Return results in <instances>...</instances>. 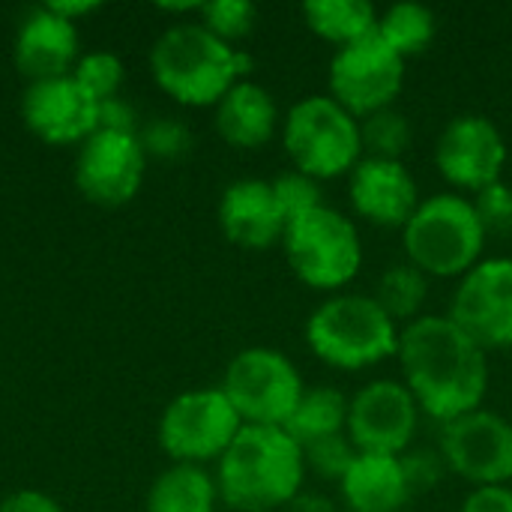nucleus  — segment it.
I'll return each mask as SVG.
<instances>
[{"label": "nucleus", "mask_w": 512, "mask_h": 512, "mask_svg": "<svg viewBox=\"0 0 512 512\" xmlns=\"http://www.w3.org/2000/svg\"><path fill=\"white\" fill-rule=\"evenodd\" d=\"M60 18H66V21H72V24H78L81 18H87V15H93L96 9H99V3H78V0H69V3H48Z\"/></svg>", "instance_id": "obj_39"}, {"label": "nucleus", "mask_w": 512, "mask_h": 512, "mask_svg": "<svg viewBox=\"0 0 512 512\" xmlns=\"http://www.w3.org/2000/svg\"><path fill=\"white\" fill-rule=\"evenodd\" d=\"M447 315L486 351L512 348V258L486 255L453 291Z\"/></svg>", "instance_id": "obj_13"}, {"label": "nucleus", "mask_w": 512, "mask_h": 512, "mask_svg": "<svg viewBox=\"0 0 512 512\" xmlns=\"http://www.w3.org/2000/svg\"><path fill=\"white\" fill-rule=\"evenodd\" d=\"M306 348L336 372H366L396 360L402 327L372 294L339 291L324 297L306 318Z\"/></svg>", "instance_id": "obj_4"}, {"label": "nucleus", "mask_w": 512, "mask_h": 512, "mask_svg": "<svg viewBox=\"0 0 512 512\" xmlns=\"http://www.w3.org/2000/svg\"><path fill=\"white\" fill-rule=\"evenodd\" d=\"M99 129H108V132H126V135H138L141 123L132 111V105L123 99V96H114V99H105L99 102Z\"/></svg>", "instance_id": "obj_35"}, {"label": "nucleus", "mask_w": 512, "mask_h": 512, "mask_svg": "<svg viewBox=\"0 0 512 512\" xmlns=\"http://www.w3.org/2000/svg\"><path fill=\"white\" fill-rule=\"evenodd\" d=\"M18 111L27 132L48 147H81L99 132V99L72 75L27 84Z\"/></svg>", "instance_id": "obj_16"}, {"label": "nucleus", "mask_w": 512, "mask_h": 512, "mask_svg": "<svg viewBox=\"0 0 512 512\" xmlns=\"http://www.w3.org/2000/svg\"><path fill=\"white\" fill-rule=\"evenodd\" d=\"M213 126L216 135L234 147V150H261L267 147L279 129H282V114L273 99V93L246 78L237 81L213 108Z\"/></svg>", "instance_id": "obj_20"}, {"label": "nucleus", "mask_w": 512, "mask_h": 512, "mask_svg": "<svg viewBox=\"0 0 512 512\" xmlns=\"http://www.w3.org/2000/svg\"><path fill=\"white\" fill-rule=\"evenodd\" d=\"M471 201H474V207H477V213H480V219H483V225H486L489 234H507V231H512L510 183L498 180V183H492L489 189L471 195Z\"/></svg>", "instance_id": "obj_34"}, {"label": "nucleus", "mask_w": 512, "mask_h": 512, "mask_svg": "<svg viewBox=\"0 0 512 512\" xmlns=\"http://www.w3.org/2000/svg\"><path fill=\"white\" fill-rule=\"evenodd\" d=\"M402 465H405V477H408L414 495L432 492L450 474L438 447H411L408 453H402Z\"/></svg>", "instance_id": "obj_33"}, {"label": "nucleus", "mask_w": 512, "mask_h": 512, "mask_svg": "<svg viewBox=\"0 0 512 512\" xmlns=\"http://www.w3.org/2000/svg\"><path fill=\"white\" fill-rule=\"evenodd\" d=\"M147 174V153L138 135L126 132H93L75 153L72 180L84 201L96 207H123L129 204Z\"/></svg>", "instance_id": "obj_14"}, {"label": "nucleus", "mask_w": 512, "mask_h": 512, "mask_svg": "<svg viewBox=\"0 0 512 512\" xmlns=\"http://www.w3.org/2000/svg\"><path fill=\"white\" fill-rule=\"evenodd\" d=\"M273 183V192H276V201L285 213V219H294L306 210H315L324 204V195H321V183L297 168L291 171H282L279 177L270 180Z\"/></svg>", "instance_id": "obj_32"}, {"label": "nucleus", "mask_w": 512, "mask_h": 512, "mask_svg": "<svg viewBox=\"0 0 512 512\" xmlns=\"http://www.w3.org/2000/svg\"><path fill=\"white\" fill-rule=\"evenodd\" d=\"M219 486L207 468L168 465L147 489L144 512H216Z\"/></svg>", "instance_id": "obj_22"}, {"label": "nucleus", "mask_w": 512, "mask_h": 512, "mask_svg": "<svg viewBox=\"0 0 512 512\" xmlns=\"http://www.w3.org/2000/svg\"><path fill=\"white\" fill-rule=\"evenodd\" d=\"M429 276L423 270H417L411 261H396L390 267H384V273L375 282V300L378 306L399 324H411L420 315H426V303H429Z\"/></svg>", "instance_id": "obj_26"}, {"label": "nucleus", "mask_w": 512, "mask_h": 512, "mask_svg": "<svg viewBox=\"0 0 512 512\" xmlns=\"http://www.w3.org/2000/svg\"><path fill=\"white\" fill-rule=\"evenodd\" d=\"M252 66L249 51L222 42L198 18L174 21L150 48L156 87L183 108H216L237 81L249 78Z\"/></svg>", "instance_id": "obj_2"}, {"label": "nucleus", "mask_w": 512, "mask_h": 512, "mask_svg": "<svg viewBox=\"0 0 512 512\" xmlns=\"http://www.w3.org/2000/svg\"><path fill=\"white\" fill-rule=\"evenodd\" d=\"M345 180L351 210L375 228L402 231L423 201L420 183L405 165V159L363 156Z\"/></svg>", "instance_id": "obj_17"}, {"label": "nucleus", "mask_w": 512, "mask_h": 512, "mask_svg": "<svg viewBox=\"0 0 512 512\" xmlns=\"http://www.w3.org/2000/svg\"><path fill=\"white\" fill-rule=\"evenodd\" d=\"M408 75L402 60L378 33L336 48L327 66V93L357 120L396 105Z\"/></svg>", "instance_id": "obj_10"}, {"label": "nucleus", "mask_w": 512, "mask_h": 512, "mask_svg": "<svg viewBox=\"0 0 512 512\" xmlns=\"http://www.w3.org/2000/svg\"><path fill=\"white\" fill-rule=\"evenodd\" d=\"M138 141L147 153V159H183L195 138H192V129L180 120V117H171V114H159V117H150L141 129H138Z\"/></svg>", "instance_id": "obj_30"}, {"label": "nucleus", "mask_w": 512, "mask_h": 512, "mask_svg": "<svg viewBox=\"0 0 512 512\" xmlns=\"http://www.w3.org/2000/svg\"><path fill=\"white\" fill-rule=\"evenodd\" d=\"M438 450L447 471L471 489L512 486V423L492 408L444 423Z\"/></svg>", "instance_id": "obj_12"}, {"label": "nucleus", "mask_w": 512, "mask_h": 512, "mask_svg": "<svg viewBox=\"0 0 512 512\" xmlns=\"http://www.w3.org/2000/svg\"><path fill=\"white\" fill-rule=\"evenodd\" d=\"M339 498L345 512H402L414 498L402 456L357 453L339 483Z\"/></svg>", "instance_id": "obj_21"}, {"label": "nucleus", "mask_w": 512, "mask_h": 512, "mask_svg": "<svg viewBox=\"0 0 512 512\" xmlns=\"http://www.w3.org/2000/svg\"><path fill=\"white\" fill-rule=\"evenodd\" d=\"M402 60L420 57L438 36V15L423 3H393L378 15L375 30Z\"/></svg>", "instance_id": "obj_25"}, {"label": "nucleus", "mask_w": 512, "mask_h": 512, "mask_svg": "<svg viewBox=\"0 0 512 512\" xmlns=\"http://www.w3.org/2000/svg\"><path fill=\"white\" fill-rule=\"evenodd\" d=\"M420 405L399 378L363 384L348 405V438L360 453L402 456L414 447Z\"/></svg>", "instance_id": "obj_15"}, {"label": "nucleus", "mask_w": 512, "mask_h": 512, "mask_svg": "<svg viewBox=\"0 0 512 512\" xmlns=\"http://www.w3.org/2000/svg\"><path fill=\"white\" fill-rule=\"evenodd\" d=\"M0 512H63L57 498L39 489H18L0 501Z\"/></svg>", "instance_id": "obj_37"}, {"label": "nucleus", "mask_w": 512, "mask_h": 512, "mask_svg": "<svg viewBox=\"0 0 512 512\" xmlns=\"http://www.w3.org/2000/svg\"><path fill=\"white\" fill-rule=\"evenodd\" d=\"M399 381L411 390L420 414L441 426L486 408L489 351L477 345L447 312L420 315L399 336Z\"/></svg>", "instance_id": "obj_1"}, {"label": "nucleus", "mask_w": 512, "mask_h": 512, "mask_svg": "<svg viewBox=\"0 0 512 512\" xmlns=\"http://www.w3.org/2000/svg\"><path fill=\"white\" fill-rule=\"evenodd\" d=\"M378 15V6L369 0H312L303 6L306 27L333 48L372 36L378 30Z\"/></svg>", "instance_id": "obj_23"}, {"label": "nucleus", "mask_w": 512, "mask_h": 512, "mask_svg": "<svg viewBox=\"0 0 512 512\" xmlns=\"http://www.w3.org/2000/svg\"><path fill=\"white\" fill-rule=\"evenodd\" d=\"M243 420L219 387H198L174 396L156 426V438L171 465H216L240 435Z\"/></svg>", "instance_id": "obj_9"}, {"label": "nucleus", "mask_w": 512, "mask_h": 512, "mask_svg": "<svg viewBox=\"0 0 512 512\" xmlns=\"http://www.w3.org/2000/svg\"><path fill=\"white\" fill-rule=\"evenodd\" d=\"M432 162L450 186V192L471 198L489 189L492 183L504 180L510 147L492 117L465 111L447 120V126L435 138Z\"/></svg>", "instance_id": "obj_11"}, {"label": "nucleus", "mask_w": 512, "mask_h": 512, "mask_svg": "<svg viewBox=\"0 0 512 512\" xmlns=\"http://www.w3.org/2000/svg\"><path fill=\"white\" fill-rule=\"evenodd\" d=\"M219 390L228 396L243 426L285 429L306 393V381L285 351L252 345L228 360Z\"/></svg>", "instance_id": "obj_8"}, {"label": "nucleus", "mask_w": 512, "mask_h": 512, "mask_svg": "<svg viewBox=\"0 0 512 512\" xmlns=\"http://www.w3.org/2000/svg\"><path fill=\"white\" fill-rule=\"evenodd\" d=\"M459 512H512V486L471 489Z\"/></svg>", "instance_id": "obj_36"}, {"label": "nucleus", "mask_w": 512, "mask_h": 512, "mask_svg": "<svg viewBox=\"0 0 512 512\" xmlns=\"http://www.w3.org/2000/svg\"><path fill=\"white\" fill-rule=\"evenodd\" d=\"M198 21L228 45L243 42L258 24V6L249 0H210L201 3Z\"/></svg>", "instance_id": "obj_29"}, {"label": "nucleus", "mask_w": 512, "mask_h": 512, "mask_svg": "<svg viewBox=\"0 0 512 512\" xmlns=\"http://www.w3.org/2000/svg\"><path fill=\"white\" fill-rule=\"evenodd\" d=\"M279 246L291 273L306 288L327 297L345 291L357 279L366 258L357 222L327 201L288 219Z\"/></svg>", "instance_id": "obj_6"}, {"label": "nucleus", "mask_w": 512, "mask_h": 512, "mask_svg": "<svg viewBox=\"0 0 512 512\" xmlns=\"http://www.w3.org/2000/svg\"><path fill=\"white\" fill-rule=\"evenodd\" d=\"M291 168L318 183L348 177L363 159L360 120L330 93H309L282 114L279 129Z\"/></svg>", "instance_id": "obj_7"}, {"label": "nucleus", "mask_w": 512, "mask_h": 512, "mask_svg": "<svg viewBox=\"0 0 512 512\" xmlns=\"http://www.w3.org/2000/svg\"><path fill=\"white\" fill-rule=\"evenodd\" d=\"M285 512H342L339 510V504L330 498V495H321V492H309V489H303L288 507Z\"/></svg>", "instance_id": "obj_38"}, {"label": "nucleus", "mask_w": 512, "mask_h": 512, "mask_svg": "<svg viewBox=\"0 0 512 512\" xmlns=\"http://www.w3.org/2000/svg\"><path fill=\"white\" fill-rule=\"evenodd\" d=\"M348 405H351V396H345L339 387H330V384L306 387L297 411L285 423V432L300 447H309V444L333 438V435H345L348 432Z\"/></svg>", "instance_id": "obj_24"}, {"label": "nucleus", "mask_w": 512, "mask_h": 512, "mask_svg": "<svg viewBox=\"0 0 512 512\" xmlns=\"http://www.w3.org/2000/svg\"><path fill=\"white\" fill-rule=\"evenodd\" d=\"M81 57L78 24L60 18L48 3L30 9L12 39V63L27 84L72 75Z\"/></svg>", "instance_id": "obj_18"}, {"label": "nucleus", "mask_w": 512, "mask_h": 512, "mask_svg": "<svg viewBox=\"0 0 512 512\" xmlns=\"http://www.w3.org/2000/svg\"><path fill=\"white\" fill-rule=\"evenodd\" d=\"M216 219L225 240L249 252H267L279 246L288 225L273 183L261 177H240L228 183L219 195Z\"/></svg>", "instance_id": "obj_19"}, {"label": "nucleus", "mask_w": 512, "mask_h": 512, "mask_svg": "<svg viewBox=\"0 0 512 512\" xmlns=\"http://www.w3.org/2000/svg\"><path fill=\"white\" fill-rule=\"evenodd\" d=\"M72 78L99 102L105 99H114L120 96V87L126 81V66L123 60L114 54V51H105V48H96V51H87L78 57L75 69H72Z\"/></svg>", "instance_id": "obj_28"}, {"label": "nucleus", "mask_w": 512, "mask_h": 512, "mask_svg": "<svg viewBox=\"0 0 512 512\" xmlns=\"http://www.w3.org/2000/svg\"><path fill=\"white\" fill-rule=\"evenodd\" d=\"M357 447L354 441L345 435H333L324 441H315L309 447H303V459H306V474H315L327 483H342V477L348 474L351 462L357 459Z\"/></svg>", "instance_id": "obj_31"}, {"label": "nucleus", "mask_w": 512, "mask_h": 512, "mask_svg": "<svg viewBox=\"0 0 512 512\" xmlns=\"http://www.w3.org/2000/svg\"><path fill=\"white\" fill-rule=\"evenodd\" d=\"M219 501L234 512L285 510L306 483L303 447L276 426H243L216 462Z\"/></svg>", "instance_id": "obj_3"}, {"label": "nucleus", "mask_w": 512, "mask_h": 512, "mask_svg": "<svg viewBox=\"0 0 512 512\" xmlns=\"http://www.w3.org/2000/svg\"><path fill=\"white\" fill-rule=\"evenodd\" d=\"M360 141H363V156L405 159L414 141V123L402 108L390 105L360 120Z\"/></svg>", "instance_id": "obj_27"}, {"label": "nucleus", "mask_w": 512, "mask_h": 512, "mask_svg": "<svg viewBox=\"0 0 512 512\" xmlns=\"http://www.w3.org/2000/svg\"><path fill=\"white\" fill-rule=\"evenodd\" d=\"M489 231L468 195L438 192L420 201L402 228L405 261L429 279H462L486 258Z\"/></svg>", "instance_id": "obj_5"}]
</instances>
